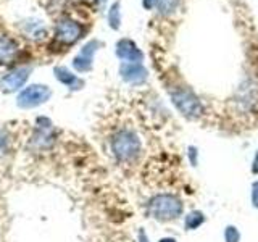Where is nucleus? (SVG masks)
I'll return each mask as SVG.
<instances>
[{
	"label": "nucleus",
	"mask_w": 258,
	"mask_h": 242,
	"mask_svg": "<svg viewBox=\"0 0 258 242\" xmlns=\"http://www.w3.org/2000/svg\"><path fill=\"white\" fill-rule=\"evenodd\" d=\"M145 212L158 223H171L184 216V200L174 192H158L147 200Z\"/></svg>",
	"instance_id": "nucleus-1"
},
{
	"label": "nucleus",
	"mask_w": 258,
	"mask_h": 242,
	"mask_svg": "<svg viewBox=\"0 0 258 242\" xmlns=\"http://www.w3.org/2000/svg\"><path fill=\"white\" fill-rule=\"evenodd\" d=\"M110 149L118 163H133L142 153V141L131 129H119L111 136Z\"/></svg>",
	"instance_id": "nucleus-2"
},
{
	"label": "nucleus",
	"mask_w": 258,
	"mask_h": 242,
	"mask_svg": "<svg viewBox=\"0 0 258 242\" xmlns=\"http://www.w3.org/2000/svg\"><path fill=\"white\" fill-rule=\"evenodd\" d=\"M169 97H171V102L176 107V110L182 116L189 119H197L204 115V105L199 100V97L192 91H189V89L185 87L174 89V91L169 92Z\"/></svg>",
	"instance_id": "nucleus-3"
},
{
	"label": "nucleus",
	"mask_w": 258,
	"mask_h": 242,
	"mask_svg": "<svg viewBox=\"0 0 258 242\" xmlns=\"http://www.w3.org/2000/svg\"><path fill=\"white\" fill-rule=\"evenodd\" d=\"M52 91L44 84H34L26 87L18 95V105L23 108H32L50 99Z\"/></svg>",
	"instance_id": "nucleus-4"
},
{
	"label": "nucleus",
	"mask_w": 258,
	"mask_h": 242,
	"mask_svg": "<svg viewBox=\"0 0 258 242\" xmlns=\"http://www.w3.org/2000/svg\"><path fill=\"white\" fill-rule=\"evenodd\" d=\"M81 26L73 20H68V18H63L56 23V28H55V39L58 40V42L64 44V45H71L75 44L76 40L81 37Z\"/></svg>",
	"instance_id": "nucleus-5"
},
{
	"label": "nucleus",
	"mask_w": 258,
	"mask_h": 242,
	"mask_svg": "<svg viewBox=\"0 0 258 242\" xmlns=\"http://www.w3.org/2000/svg\"><path fill=\"white\" fill-rule=\"evenodd\" d=\"M28 78H29V68H16L0 79V89H2L4 92L18 91L20 87L24 86Z\"/></svg>",
	"instance_id": "nucleus-6"
},
{
	"label": "nucleus",
	"mask_w": 258,
	"mask_h": 242,
	"mask_svg": "<svg viewBox=\"0 0 258 242\" xmlns=\"http://www.w3.org/2000/svg\"><path fill=\"white\" fill-rule=\"evenodd\" d=\"M119 75L129 84H142L147 81L149 73L142 63H123L119 68Z\"/></svg>",
	"instance_id": "nucleus-7"
},
{
	"label": "nucleus",
	"mask_w": 258,
	"mask_h": 242,
	"mask_svg": "<svg viewBox=\"0 0 258 242\" xmlns=\"http://www.w3.org/2000/svg\"><path fill=\"white\" fill-rule=\"evenodd\" d=\"M116 55L118 58L124 60V63H141L144 58V53L129 39H123L116 44Z\"/></svg>",
	"instance_id": "nucleus-8"
},
{
	"label": "nucleus",
	"mask_w": 258,
	"mask_h": 242,
	"mask_svg": "<svg viewBox=\"0 0 258 242\" xmlns=\"http://www.w3.org/2000/svg\"><path fill=\"white\" fill-rule=\"evenodd\" d=\"M97 47H99V42H97V40H92V42L86 44L83 48H81L79 55L75 58V62H73V67L76 68V71L86 73L92 68V58H94Z\"/></svg>",
	"instance_id": "nucleus-9"
},
{
	"label": "nucleus",
	"mask_w": 258,
	"mask_h": 242,
	"mask_svg": "<svg viewBox=\"0 0 258 242\" xmlns=\"http://www.w3.org/2000/svg\"><path fill=\"white\" fill-rule=\"evenodd\" d=\"M207 223V215L202 212V210H190L184 215V221H182V226H184V231H197L199 228H202Z\"/></svg>",
	"instance_id": "nucleus-10"
},
{
	"label": "nucleus",
	"mask_w": 258,
	"mask_h": 242,
	"mask_svg": "<svg viewBox=\"0 0 258 242\" xmlns=\"http://www.w3.org/2000/svg\"><path fill=\"white\" fill-rule=\"evenodd\" d=\"M16 52H18V47H16L15 40L7 36H0V63H10L15 58Z\"/></svg>",
	"instance_id": "nucleus-11"
},
{
	"label": "nucleus",
	"mask_w": 258,
	"mask_h": 242,
	"mask_svg": "<svg viewBox=\"0 0 258 242\" xmlns=\"http://www.w3.org/2000/svg\"><path fill=\"white\" fill-rule=\"evenodd\" d=\"M55 76L61 84L68 86L70 89H73V91H76V89H79L81 86H83V81H81L76 75H73L71 71H68L67 68H63V67H56L55 68Z\"/></svg>",
	"instance_id": "nucleus-12"
},
{
	"label": "nucleus",
	"mask_w": 258,
	"mask_h": 242,
	"mask_svg": "<svg viewBox=\"0 0 258 242\" xmlns=\"http://www.w3.org/2000/svg\"><path fill=\"white\" fill-rule=\"evenodd\" d=\"M177 0H144V7L145 8H152L157 7L161 13H169L174 10Z\"/></svg>",
	"instance_id": "nucleus-13"
},
{
	"label": "nucleus",
	"mask_w": 258,
	"mask_h": 242,
	"mask_svg": "<svg viewBox=\"0 0 258 242\" xmlns=\"http://www.w3.org/2000/svg\"><path fill=\"white\" fill-rule=\"evenodd\" d=\"M24 34H26L28 37H31V39H42L44 36H45V29H44V26H42V23H24Z\"/></svg>",
	"instance_id": "nucleus-14"
},
{
	"label": "nucleus",
	"mask_w": 258,
	"mask_h": 242,
	"mask_svg": "<svg viewBox=\"0 0 258 242\" xmlns=\"http://www.w3.org/2000/svg\"><path fill=\"white\" fill-rule=\"evenodd\" d=\"M242 234L236 224H226L223 229V240L224 242H240Z\"/></svg>",
	"instance_id": "nucleus-15"
},
{
	"label": "nucleus",
	"mask_w": 258,
	"mask_h": 242,
	"mask_svg": "<svg viewBox=\"0 0 258 242\" xmlns=\"http://www.w3.org/2000/svg\"><path fill=\"white\" fill-rule=\"evenodd\" d=\"M185 157H187V161L190 166H199L200 163V152L197 145H187V152H185Z\"/></svg>",
	"instance_id": "nucleus-16"
},
{
	"label": "nucleus",
	"mask_w": 258,
	"mask_h": 242,
	"mask_svg": "<svg viewBox=\"0 0 258 242\" xmlns=\"http://www.w3.org/2000/svg\"><path fill=\"white\" fill-rule=\"evenodd\" d=\"M108 21H110V26L113 29H118L119 28V4H115V5L110 8Z\"/></svg>",
	"instance_id": "nucleus-17"
},
{
	"label": "nucleus",
	"mask_w": 258,
	"mask_h": 242,
	"mask_svg": "<svg viewBox=\"0 0 258 242\" xmlns=\"http://www.w3.org/2000/svg\"><path fill=\"white\" fill-rule=\"evenodd\" d=\"M250 205H252V208L258 210V177L250 184Z\"/></svg>",
	"instance_id": "nucleus-18"
},
{
	"label": "nucleus",
	"mask_w": 258,
	"mask_h": 242,
	"mask_svg": "<svg viewBox=\"0 0 258 242\" xmlns=\"http://www.w3.org/2000/svg\"><path fill=\"white\" fill-rule=\"evenodd\" d=\"M7 149H8V134L4 129H0V155H4Z\"/></svg>",
	"instance_id": "nucleus-19"
},
{
	"label": "nucleus",
	"mask_w": 258,
	"mask_h": 242,
	"mask_svg": "<svg viewBox=\"0 0 258 242\" xmlns=\"http://www.w3.org/2000/svg\"><path fill=\"white\" fill-rule=\"evenodd\" d=\"M250 173L258 177V149L255 150L253 158H252V163H250Z\"/></svg>",
	"instance_id": "nucleus-20"
},
{
	"label": "nucleus",
	"mask_w": 258,
	"mask_h": 242,
	"mask_svg": "<svg viewBox=\"0 0 258 242\" xmlns=\"http://www.w3.org/2000/svg\"><path fill=\"white\" fill-rule=\"evenodd\" d=\"M137 242H150L149 234L144 228H139V231H137Z\"/></svg>",
	"instance_id": "nucleus-21"
},
{
	"label": "nucleus",
	"mask_w": 258,
	"mask_h": 242,
	"mask_svg": "<svg viewBox=\"0 0 258 242\" xmlns=\"http://www.w3.org/2000/svg\"><path fill=\"white\" fill-rule=\"evenodd\" d=\"M157 242H177V239L173 236H165V237H160Z\"/></svg>",
	"instance_id": "nucleus-22"
},
{
	"label": "nucleus",
	"mask_w": 258,
	"mask_h": 242,
	"mask_svg": "<svg viewBox=\"0 0 258 242\" xmlns=\"http://www.w3.org/2000/svg\"><path fill=\"white\" fill-rule=\"evenodd\" d=\"M100 2H103V0H100Z\"/></svg>",
	"instance_id": "nucleus-23"
}]
</instances>
